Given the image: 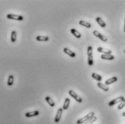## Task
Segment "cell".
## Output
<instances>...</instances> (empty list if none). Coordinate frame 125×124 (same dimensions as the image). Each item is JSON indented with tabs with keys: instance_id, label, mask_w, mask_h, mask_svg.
I'll list each match as a JSON object with an SVG mask.
<instances>
[{
	"instance_id": "1",
	"label": "cell",
	"mask_w": 125,
	"mask_h": 124,
	"mask_svg": "<svg viewBox=\"0 0 125 124\" xmlns=\"http://www.w3.org/2000/svg\"><path fill=\"white\" fill-rule=\"evenodd\" d=\"M94 116H95V113L94 112H90L88 115H86L85 116H84L83 118H81L79 120H77V124H85V123H86L87 121H88L90 118H92Z\"/></svg>"
},
{
	"instance_id": "2",
	"label": "cell",
	"mask_w": 125,
	"mask_h": 124,
	"mask_svg": "<svg viewBox=\"0 0 125 124\" xmlns=\"http://www.w3.org/2000/svg\"><path fill=\"white\" fill-rule=\"evenodd\" d=\"M87 53H88V63L89 66L93 65V47L88 46L87 49Z\"/></svg>"
},
{
	"instance_id": "3",
	"label": "cell",
	"mask_w": 125,
	"mask_h": 124,
	"mask_svg": "<svg viewBox=\"0 0 125 124\" xmlns=\"http://www.w3.org/2000/svg\"><path fill=\"white\" fill-rule=\"evenodd\" d=\"M7 18L9 20H17V21H22L24 20L23 16L20 14H7Z\"/></svg>"
},
{
	"instance_id": "4",
	"label": "cell",
	"mask_w": 125,
	"mask_h": 124,
	"mask_svg": "<svg viewBox=\"0 0 125 124\" xmlns=\"http://www.w3.org/2000/svg\"><path fill=\"white\" fill-rule=\"evenodd\" d=\"M124 100H125V98H124L123 96H119V97H118L117 98H115V99H114V100H111V101L109 103V104H108V105H109V107H112V106L115 105L116 104H117V103H119L122 102Z\"/></svg>"
},
{
	"instance_id": "5",
	"label": "cell",
	"mask_w": 125,
	"mask_h": 124,
	"mask_svg": "<svg viewBox=\"0 0 125 124\" xmlns=\"http://www.w3.org/2000/svg\"><path fill=\"white\" fill-rule=\"evenodd\" d=\"M69 95L75 100H76L77 103H82L83 102V99L80 98V96H79L78 95H77L75 92V91H73V90H69Z\"/></svg>"
},
{
	"instance_id": "6",
	"label": "cell",
	"mask_w": 125,
	"mask_h": 124,
	"mask_svg": "<svg viewBox=\"0 0 125 124\" xmlns=\"http://www.w3.org/2000/svg\"><path fill=\"white\" fill-rule=\"evenodd\" d=\"M93 35H94L96 37H97L98 38H99L101 40L104 41V42H106V41L108 40V39H107V38H106V36L103 35L101 33H99L98 31H97V30H94V31H93Z\"/></svg>"
},
{
	"instance_id": "7",
	"label": "cell",
	"mask_w": 125,
	"mask_h": 124,
	"mask_svg": "<svg viewBox=\"0 0 125 124\" xmlns=\"http://www.w3.org/2000/svg\"><path fill=\"white\" fill-rule=\"evenodd\" d=\"M62 113H63V108H59L57 112H56V116H55V118H54V122L55 123H59V121H60V118H62Z\"/></svg>"
},
{
	"instance_id": "8",
	"label": "cell",
	"mask_w": 125,
	"mask_h": 124,
	"mask_svg": "<svg viewBox=\"0 0 125 124\" xmlns=\"http://www.w3.org/2000/svg\"><path fill=\"white\" fill-rule=\"evenodd\" d=\"M39 114H40V112L38 111H31V112H27L25 114V116L26 118H32V117L37 116Z\"/></svg>"
},
{
	"instance_id": "9",
	"label": "cell",
	"mask_w": 125,
	"mask_h": 124,
	"mask_svg": "<svg viewBox=\"0 0 125 124\" xmlns=\"http://www.w3.org/2000/svg\"><path fill=\"white\" fill-rule=\"evenodd\" d=\"M63 51H64L66 54H67L68 56H69L72 57V58H75V57L76 56V53H75V52H73L72 50H70L69 48H64L63 49Z\"/></svg>"
},
{
	"instance_id": "10",
	"label": "cell",
	"mask_w": 125,
	"mask_h": 124,
	"mask_svg": "<svg viewBox=\"0 0 125 124\" xmlns=\"http://www.w3.org/2000/svg\"><path fill=\"white\" fill-rule=\"evenodd\" d=\"M101 58L104 60H109V61H112L115 59L114 56L111 54H102L101 56Z\"/></svg>"
},
{
	"instance_id": "11",
	"label": "cell",
	"mask_w": 125,
	"mask_h": 124,
	"mask_svg": "<svg viewBox=\"0 0 125 124\" xmlns=\"http://www.w3.org/2000/svg\"><path fill=\"white\" fill-rule=\"evenodd\" d=\"M97 51L99 52V53H102L104 54H111V51L109 50V49H105L102 47H98L97 48Z\"/></svg>"
},
{
	"instance_id": "12",
	"label": "cell",
	"mask_w": 125,
	"mask_h": 124,
	"mask_svg": "<svg viewBox=\"0 0 125 124\" xmlns=\"http://www.w3.org/2000/svg\"><path fill=\"white\" fill-rule=\"evenodd\" d=\"M117 79H117V77H111V78H109V79H108L107 80H106L105 85H106V86H108V85H111V84L116 82L117 81Z\"/></svg>"
},
{
	"instance_id": "13",
	"label": "cell",
	"mask_w": 125,
	"mask_h": 124,
	"mask_svg": "<svg viewBox=\"0 0 125 124\" xmlns=\"http://www.w3.org/2000/svg\"><path fill=\"white\" fill-rule=\"evenodd\" d=\"M70 32H71V33L75 37V38H80L81 37H82V35H81V33L79 32V31H77V30H75V28H72V29H71L70 30Z\"/></svg>"
},
{
	"instance_id": "14",
	"label": "cell",
	"mask_w": 125,
	"mask_h": 124,
	"mask_svg": "<svg viewBox=\"0 0 125 124\" xmlns=\"http://www.w3.org/2000/svg\"><path fill=\"white\" fill-rule=\"evenodd\" d=\"M49 40V38L48 36H43V35H38L36 36V40L39 42H46Z\"/></svg>"
},
{
	"instance_id": "15",
	"label": "cell",
	"mask_w": 125,
	"mask_h": 124,
	"mask_svg": "<svg viewBox=\"0 0 125 124\" xmlns=\"http://www.w3.org/2000/svg\"><path fill=\"white\" fill-rule=\"evenodd\" d=\"M97 86H98L100 89H101L102 90H104V91H105V92H108V91L109 90V88L108 87V86H106L105 84H103V83H101V82H98V83H97Z\"/></svg>"
},
{
	"instance_id": "16",
	"label": "cell",
	"mask_w": 125,
	"mask_h": 124,
	"mask_svg": "<svg viewBox=\"0 0 125 124\" xmlns=\"http://www.w3.org/2000/svg\"><path fill=\"white\" fill-rule=\"evenodd\" d=\"M96 22H98V24L101 27H105L106 26L105 22H104L101 17H96Z\"/></svg>"
},
{
	"instance_id": "17",
	"label": "cell",
	"mask_w": 125,
	"mask_h": 124,
	"mask_svg": "<svg viewBox=\"0 0 125 124\" xmlns=\"http://www.w3.org/2000/svg\"><path fill=\"white\" fill-rule=\"evenodd\" d=\"M45 100L46 101V103H47L51 107H54V106H55V103L54 102V100H53L50 97H49V96L46 97V98H45Z\"/></svg>"
},
{
	"instance_id": "18",
	"label": "cell",
	"mask_w": 125,
	"mask_h": 124,
	"mask_svg": "<svg viewBox=\"0 0 125 124\" xmlns=\"http://www.w3.org/2000/svg\"><path fill=\"white\" fill-rule=\"evenodd\" d=\"M69 104H70V100L68 98H67L64 102V104H63V107H62L63 110H67L69 108Z\"/></svg>"
},
{
	"instance_id": "19",
	"label": "cell",
	"mask_w": 125,
	"mask_h": 124,
	"mask_svg": "<svg viewBox=\"0 0 125 124\" xmlns=\"http://www.w3.org/2000/svg\"><path fill=\"white\" fill-rule=\"evenodd\" d=\"M79 24H80V25L83 26V27H87V28H90V27H92V25H91L90 23H89V22H85V21H84V20H80V21L79 22Z\"/></svg>"
},
{
	"instance_id": "20",
	"label": "cell",
	"mask_w": 125,
	"mask_h": 124,
	"mask_svg": "<svg viewBox=\"0 0 125 124\" xmlns=\"http://www.w3.org/2000/svg\"><path fill=\"white\" fill-rule=\"evenodd\" d=\"M17 40V32L15 30H12L11 33V42L15 43Z\"/></svg>"
},
{
	"instance_id": "21",
	"label": "cell",
	"mask_w": 125,
	"mask_h": 124,
	"mask_svg": "<svg viewBox=\"0 0 125 124\" xmlns=\"http://www.w3.org/2000/svg\"><path fill=\"white\" fill-rule=\"evenodd\" d=\"M92 77L94 79H96V80H97L98 82H101V81L102 80V77L101 76V75H99V74H98L97 73H93L92 74Z\"/></svg>"
},
{
	"instance_id": "22",
	"label": "cell",
	"mask_w": 125,
	"mask_h": 124,
	"mask_svg": "<svg viewBox=\"0 0 125 124\" xmlns=\"http://www.w3.org/2000/svg\"><path fill=\"white\" fill-rule=\"evenodd\" d=\"M14 83V77L13 75H9L8 77V79H7V85L8 86H12Z\"/></svg>"
},
{
	"instance_id": "23",
	"label": "cell",
	"mask_w": 125,
	"mask_h": 124,
	"mask_svg": "<svg viewBox=\"0 0 125 124\" xmlns=\"http://www.w3.org/2000/svg\"><path fill=\"white\" fill-rule=\"evenodd\" d=\"M96 121H97V118H96V116H94V117H93L92 118H90L88 121H87L85 124H93L94 122H96Z\"/></svg>"
},
{
	"instance_id": "24",
	"label": "cell",
	"mask_w": 125,
	"mask_h": 124,
	"mask_svg": "<svg viewBox=\"0 0 125 124\" xmlns=\"http://www.w3.org/2000/svg\"><path fill=\"white\" fill-rule=\"evenodd\" d=\"M125 107V99L122 101V102H121L120 103V104L118 105V110H122V109H123Z\"/></svg>"
},
{
	"instance_id": "25",
	"label": "cell",
	"mask_w": 125,
	"mask_h": 124,
	"mask_svg": "<svg viewBox=\"0 0 125 124\" xmlns=\"http://www.w3.org/2000/svg\"><path fill=\"white\" fill-rule=\"evenodd\" d=\"M124 31L125 33V25H124Z\"/></svg>"
},
{
	"instance_id": "26",
	"label": "cell",
	"mask_w": 125,
	"mask_h": 124,
	"mask_svg": "<svg viewBox=\"0 0 125 124\" xmlns=\"http://www.w3.org/2000/svg\"><path fill=\"white\" fill-rule=\"evenodd\" d=\"M122 116H123L124 117H125V112H124V113H122Z\"/></svg>"
},
{
	"instance_id": "27",
	"label": "cell",
	"mask_w": 125,
	"mask_h": 124,
	"mask_svg": "<svg viewBox=\"0 0 125 124\" xmlns=\"http://www.w3.org/2000/svg\"></svg>"
}]
</instances>
